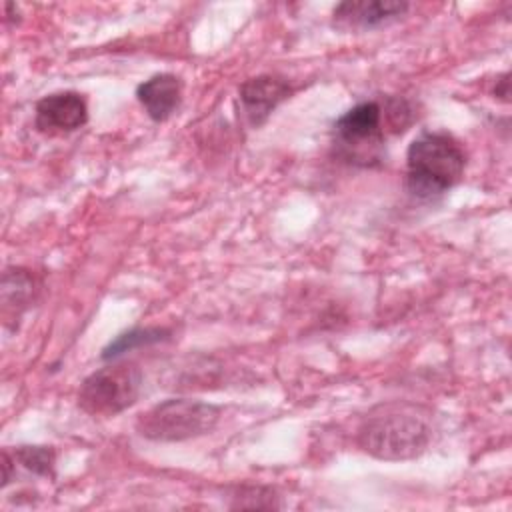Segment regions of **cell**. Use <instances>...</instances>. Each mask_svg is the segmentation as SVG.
Instances as JSON below:
<instances>
[{"instance_id": "1", "label": "cell", "mask_w": 512, "mask_h": 512, "mask_svg": "<svg viewBox=\"0 0 512 512\" xmlns=\"http://www.w3.org/2000/svg\"><path fill=\"white\" fill-rule=\"evenodd\" d=\"M432 440L430 416L408 402L376 406L358 428V444L380 460H410L420 456Z\"/></svg>"}, {"instance_id": "2", "label": "cell", "mask_w": 512, "mask_h": 512, "mask_svg": "<svg viewBox=\"0 0 512 512\" xmlns=\"http://www.w3.org/2000/svg\"><path fill=\"white\" fill-rule=\"evenodd\" d=\"M466 168L462 144L448 132H422L406 150V188L420 200H434L456 186Z\"/></svg>"}, {"instance_id": "3", "label": "cell", "mask_w": 512, "mask_h": 512, "mask_svg": "<svg viewBox=\"0 0 512 512\" xmlns=\"http://www.w3.org/2000/svg\"><path fill=\"white\" fill-rule=\"evenodd\" d=\"M220 420V408L202 400L170 398L136 420L140 436L154 442H182L214 430Z\"/></svg>"}, {"instance_id": "4", "label": "cell", "mask_w": 512, "mask_h": 512, "mask_svg": "<svg viewBox=\"0 0 512 512\" xmlns=\"http://www.w3.org/2000/svg\"><path fill=\"white\" fill-rule=\"evenodd\" d=\"M386 114L388 106H382L376 100H366L346 110L332 128L338 156L360 166H372L378 162L386 140Z\"/></svg>"}, {"instance_id": "5", "label": "cell", "mask_w": 512, "mask_h": 512, "mask_svg": "<svg viewBox=\"0 0 512 512\" xmlns=\"http://www.w3.org/2000/svg\"><path fill=\"white\" fill-rule=\"evenodd\" d=\"M142 372L136 364L116 362L92 372L78 390V406L100 418H110L130 408L140 394Z\"/></svg>"}, {"instance_id": "6", "label": "cell", "mask_w": 512, "mask_h": 512, "mask_svg": "<svg viewBox=\"0 0 512 512\" xmlns=\"http://www.w3.org/2000/svg\"><path fill=\"white\" fill-rule=\"evenodd\" d=\"M88 120V106L82 94L64 90L38 100L34 124L44 134H64L82 128Z\"/></svg>"}, {"instance_id": "7", "label": "cell", "mask_w": 512, "mask_h": 512, "mask_svg": "<svg viewBox=\"0 0 512 512\" xmlns=\"http://www.w3.org/2000/svg\"><path fill=\"white\" fill-rule=\"evenodd\" d=\"M408 10V2L392 0H356L334 8L332 24L340 30H372L396 22Z\"/></svg>"}, {"instance_id": "8", "label": "cell", "mask_w": 512, "mask_h": 512, "mask_svg": "<svg viewBox=\"0 0 512 512\" xmlns=\"http://www.w3.org/2000/svg\"><path fill=\"white\" fill-rule=\"evenodd\" d=\"M290 92L288 82L272 74H260L244 80L238 88V96L250 126L258 128L272 114V110L288 98Z\"/></svg>"}, {"instance_id": "9", "label": "cell", "mask_w": 512, "mask_h": 512, "mask_svg": "<svg viewBox=\"0 0 512 512\" xmlns=\"http://www.w3.org/2000/svg\"><path fill=\"white\" fill-rule=\"evenodd\" d=\"M136 98L152 120L164 122L180 106L182 80L170 72L154 74L136 88Z\"/></svg>"}, {"instance_id": "10", "label": "cell", "mask_w": 512, "mask_h": 512, "mask_svg": "<svg viewBox=\"0 0 512 512\" xmlns=\"http://www.w3.org/2000/svg\"><path fill=\"white\" fill-rule=\"evenodd\" d=\"M166 330L164 328H132L124 334H118L102 352V358L104 360H114L118 358L120 354H126V352H132L134 348H140V346H148V344H156L160 340L166 338Z\"/></svg>"}, {"instance_id": "11", "label": "cell", "mask_w": 512, "mask_h": 512, "mask_svg": "<svg viewBox=\"0 0 512 512\" xmlns=\"http://www.w3.org/2000/svg\"><path fill=\"white\" fill-rule=\"evenodd\" d=\"M10 456L14 458V462H18L36 476H54L56 454L50 446H18Z\"/></svg>"}]
</instances>
